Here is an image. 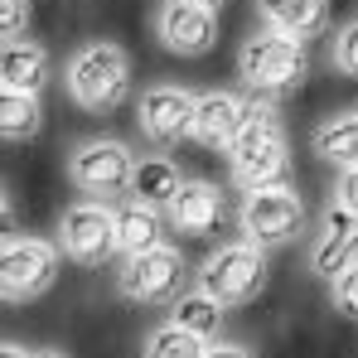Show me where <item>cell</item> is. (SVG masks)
Returning a JSON list of instances; mask_svg holds the SVG:
<instances>
[{
	"instance_id": "cell-1",
	"label": "cell",
	"mask_w": 358,
	"mask_h": 358,
	"mask_svg": "<svg viewBox=\"0 0 358 358\" xmlns=\"http://www.w3.org/2000/svg\"><path fill=\"white\" fill-rule=\"evenodd\" d=\"M310 73V49L296 34H281L271 24H262L257 34H247L238 49V78L252 97H266V102H281L291 97Z\"/></svg>"
},
{
	"instance_id": "cell-2",
	"label": "cell",
	"mask_w": 358,
	"mask_h": 358,
	"mask_svg": "<svg viewBox=\"0 0 358 358\" xmlns=\"http://www.w3.org/2000/svg\"><path fill=\"white\" fill-rule=\"evenodd\" d=\"M131 54L112 44V39H92V44H83L73 59L63 63V87H68V97L83 107V112H92V117H112L121 102L131 97Z\"/></svg>"
},
{
	"instance_id": "cell-3",
	"label": "cell",
	"mask_w": 358,
	"mask_h": 358,
	"mask_svg": "<svg viewBox=\"0 0 358 358\" xmlns=\"http://www.w3.org/2000/svg\"><path fill=\"white\" fill-rule=\"evenodd\" d=\"M228 165H233V179H238L242 189L286 179L291 141H286V121H281V112H276V102L252 97V112H247V121H242L238 141L228 145Z\"/></svg>"
},
{
	"instance_id": "cell-4",
	"label": "cell",
	"mask_w": 358,
	"mask_h": 358,
	"mask_svg": "<svg viewBox=\"0 0 358 358\" xmlns=\"http://www.w3.org/2000/svg\"><path fill=\"white\" fill-rule=\"evenodd\" d=\"M136 155L131 145L117 136H87L68 150V179L83 189V199H102V203H117L131 199V184H136Z\"/></svg>"
},
{
	"instance_id": "cell-5",
	"label": "cell",
	"mask_w": 358,
	"mask_h": 358,
	"mask_svg": "<svg viewBox=\"0 0 358 358\" xmlns=\"http://www.w3.org/2000/svg\"><path fill=\"white\" fill-rule=\"evenodd\" d=\"M271 281V266H266V252L252 247V242H223L203 257L199 266V286L218 300L223 310H238V305H252V300L266 291Z\"/></svg>"
},
{
	"instance_id": "cell-6",
	"label": "cell",
	"mask_w": 358,
	"mask_h": 358,
	"mask_svg": "<svg viewBox=\"0 0 358 358\" xmlns=\"http://www.w3.org/2000/svg\"><path fill=\"white\" fill-rule=\"evenodd\" d=\"M238 228H242V238L252 242V247H262V252L286 247V242H296L300 233H305V199H300L286 179L257 184V189H247V199H242Z\"/></svg>"
},
{
	"instance_id": "cell-7",
	"label": "cell",
	"mask_w": 358,
	"mask_h": 358,
	"mask_svg": "<svg viewBox=\"0 0 358 358\" xmlns=\"http://www.w3.org/2000/svg\"><path fill=\"white\" fill-rule=\"evenodd\" d=\"M54 281H59V247L54 242L5 233V252H0V296H5V305L39 300Z\"/></svg>"
},
{
	"instance_id": "cell-8",
	"label": "cell",
	"mask_w": 358,
	"mask_h": 358,
	"mask_svg": "<svg viewBox=\"0 0 358 358\" xmlns=\"http://www.w3.org/2000/svg\"><path fill=\"white\" fill-rule=\"evenodd\" d=\"M59 247L73 266H102L112 262L117 247V208L102 203V199H83V203H68L59 218Z\"/></svg>"
},
{
	"instance_id": "cell-9",
	"label": "cell",
	"mask_w": 358,
	"mask_h": 358,
	"mask_svg": "<svg viewBox=\"0 0 358 358\" xmlns=\"http://www.w3.org/2000/svg\"><path fill=\"white\" fill-rule=\"evenodd\" d=\"M184 286V257L179 247H150L136 257H121L117 296L131 305H170Z\"/></svg>"
},
{
	"instance_id": "cell-10",
	"label": "cell",
	"mask_w": 358,
	"mask_h": 358,
	"mask_svg": "<svg viewBox=\"0 0 358 358\" xmlns=\"http://www.w3.org/2000/svg\"><path fill=\"white\" fill-rule=\"evenodd\" d=\"M194 112H199V92H189L179 83H150L136 102V126L150 145L170 150L184 136H194Z\"/></svg>"
},
{
	"instance_id": "cell-11",
	"label": "cell",
	"mask_w": 358,
	"mask_h": 358,
	"mask_svg": "<svg viewBox=\"0 0 358 358\" xmlns=\"http://www.w3.org/2000/svg\"><path fill=\"white\" fill-rule=\"evenodd\" d=\"M155 39L179 59H203L218 49V10L194 0H160L155 5Z\"/></svg>"
},
{
	"instance_id": "cell-12",
	"label": "cell",
	"mask_w": 358,
	"mask_h": 358,
	"mask_svg": "<svg viewBox=\"0 0 358 358\" xmlns=\"http://www.w3.org/2000/svg\"><path fill=\"white\" fill-rule=\"evenodd\" d=\"M354 262H358V218L349 208L329 203L324 218H320V228H315V238H310L305 266H310V276L334 281V276H339L344 266H354Z\"/></svg>"
},
{
	"instance_id": "cell-13",
	"label": "cell",
	"mask_w": 358,
	"mask_h": 358,
	"mask_svg": "<svg viewBox=\"0 0 358 358\" xmlns=\"http://www.w3.org/2000/svg\"><path fill=\"white\" fill-rule=\"evenodd\" d=\"M247 112H252V97H238L228 87H208V92H199V112H194V136L189 141H199L208 150H228L238 141Z\"/></svg>"
},
{
	"instance_id": "cell-14",
	"label": "cell",
	"mask_w": 358,
	"mask_h": 358,
	"mask_svg": "<svg viewBox=\"0 0 358 358\" xmlns=\"http://www.w3.org/2000/svg\"><path fill=\"white\" fill-rule=\"evenodd\" d=\"M223 213H228V199H223L218 184L184 179V189H179L175 203H170V228H175L179 238H208L223 223Z\"/></svg>"
},
{
	"instance_id": "cell-15",
	"label": "cell",
	"mask_w": 358,
	"mask_h": 358,
	"mask_svg": "<svg viewBox=\"0 0 358 358\" xmlns=\"http://www.w3.org/2000/svg\"><path fill=\"white\" fill-rule=\"evenodd\" d=\"M54 78V59L44 44L34 39H5V54H0V87L10 92H44Z\"/></svg>"
},
{
	"instance_id": "cell-16",
	"label": "cell",
	"mask_w": 358,
	"mask_h": 358,
	"mask_svg": "<svg viewBox=\"0 0 358 358\" xmlns=\"http://www.w3.org/2000/svg\"><path fill=\"white\" fill-rule=\"evenodd\" d=\"M262 24L296 34V39H315L329 29V0H257Z\"/></svg>"
},
{
	"instance_id": "cell-17",
	"label": "cell",
	"mask_w": 358,
	"mask_h": 358,
	"mask_svg": "<svg viewBox=\"0 0 358 358\" xmlns=\"http://www.w3.org/2000/svg\"><path fill=\"white\" fill-rule=\"evenodd\" d=\"M165 208H150L141 199H126L117 208V247L121 257H136V252H150V247H165Z\"/></svg>"
},
{
	"instance_id": "cell-18",
	"label": "cell",
	"mask_w": 358,
	"mask_h": 358,
	"mask_svg": "<svg viewBox=\"0 0 358 358\" xmlns=\"http://www.w3.org/2000/svg\"><path fill=\"white\" fill-rule=\"evenodd\" d=\"M179 189H184V175H179V165L170 160V155H150V160H141V165H136L131 199H141V203H150V208H165V213H170V203H175Z\"/></svg>"
},
{
	"instance_id": "cell-19",
	"label": "cell",
	"mask_w": 358,
	"mask_h": 358,
	"mask_svg": "<svg viewBox=\"0 0 358 358\" xmlns=\"http://www.w3.org/2000/svg\"><path fill=\"white\" fill-rule=\"evenodd\" d=\"M44 126V107H39V92H0V136L10 145H24L34 141Z\"/></svg>"
},
{
	"instance_id": "cell-20",
	"label": "cell",
	"mask_w": 358,
	"mask_h": 358,
	"mask_svg": "<svg viewBox=\"0 0 358 358\" xmlns=\"http://www.w3.org/2000/svg\"><path fill=\"white\" fill-rule=\"evenodd\" d=\"M170 320L184 324V329H194L199 339H218V329H223V305L208 296L203 286H194V291H179V296H175Z\"/></svg>"
},
{
	"instance_id": "cell-21",
	"label": "cell",
	"mask_w": 358,
	"mask_h": 358,
	"mask_svg": "<svg viewBox=\"0 0 358 358\" xmlns=\"http://www.w3.org/2000/svg\"><path fill=\"white\" fill-rule=\"evenodd\" d=\"M315 155L329 160L334 170H354L358 165V112L354 117H334L315 131Z\"/></svg>"
},
{
	"instance_id": "cell-22",
	"label": "cell",
	"mask_w": 358,
	"mask_h": 358,
	"mask_svg": "<svg viewBox=\"0 0 358 358\" xmlns=\"http://www.w3.org/2000/svg\"><path fill=\"white\" fill-rule=\"evenodd\" d=\"M203 339L194 334V329H184V324H160V329H150L145 334V344H141V358H203Z\"/></svg>"
},
{
	"instance_id": "cell-23",
	"label": "cell",
	"mask_w": 358,
	"mask_h": 358,
	"mask_svg": "<svg viewBox=\"0 0 358 358\" xmlns=\"http://www.w3.org/2000/svg\"><path fill=\"white\" fill-rule=\"evenodd\" d=\"M329 63H334V73H344V78H358V15L349 20V24H339V29H334Z\"/></svg>"
},
{
	"instance_id": "cell-24",
	"label": "cell",
	"mask_w": 358,
	"mask_h": 358,
	"mask_svg": "<svg viewBox=\"0 0 358 358\" xmlns=\"http://www.w3.org/2000/svg\"><path fill=\"white\" fill-rule=\"evenodd\" d=\"M329 305H334L339 320L358 324V262H354V266H344V271L329 281Z\"/></svg>"
},
{
	"instance_id": "cell-25",
	"label": "cell",
	"mask_w": 358,
	"mask_h": 358,
	"mask_svg": "<svg viewBox=\"0 0 358 358\" xmlns=\"http://www.w3.org/2000/svg\"><path fill=\"white\" fill-rule=\"evenodd\" d=\"M29 15H34L29 0H0V34L5 39H24L29 34Z\"/></svg>"
},
{
	"instance_id": "cell-26",
	"label": "cell",
	"mask_w": 358,
	"mask_h": 358,
	"mask_svg": "<svg viewBox=\"0 0 358 358\" xmlns=\"http://www.w3.org/2000/svg\"><path fill=\"white\" fill-rule=\"evenodd\" d=\"M334 203L339 208H349L358 218V165L354 170H339V184H334Z\"/></svg>"
},
{
	"instance_id": "cell-27",
	"label": "cell",
	"mask_w": 358,
	"mask_h": 358,
	"mask_svg": "<svg viewBox=\"0 0 358 358\" xmlns=\"http://www.w3.org/2000/svg\"><path fill=\"white\" fill-rule=\"evenodd\" d=\"M203 358H252V354H247L242 344H208V349H203Z\"/></svg>"
},
{
	"instance_id": "cell-28",
	"label": "cell",
	"mask_w": 358,
	"mask_h": 358,
	"mask_svg": "<svg viewBox=\"0 0 358 358\" xmlns=\"http://www.w3.org/2000/svg\"><path fill=\"white\" fill-rule=\"evenodd\" d=\"M0 358H34V354H29L24 344H15V339H5V344H0Z\"/></svg>"
},
{
	"instance_id": "cell-29",
	"label": "cell",
	"mask_w": 358,
	"mask_h": 358,
	"mask_svg": "<svg viewBox=\"0 0 358 358\" xmlns=\"http://www.w3.org/2000/svg\"><path fill=\"white\" fill-rule=\"evenodd\" d=\"M34 358H68L63 349H34Z\"/></svg>"
},
{
	"instance_id": "cell-30",
	"label": "cell",
	"mask_w": 358,
	"mask_h": 358,
	"mask_svg": "<svg viewBox=\"0 0 358 358\" xmlns=\"http://www.w3.org/2000/svg\"><path fill=\"white\" fill-rule=\"evenodd\" d=\"M194 5H208V10H223L228 0H194Z\"/></svg>"
}]
</instances>
